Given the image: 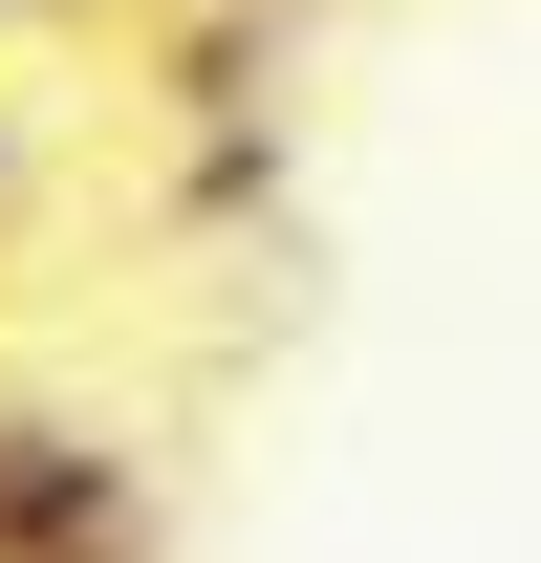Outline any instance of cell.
<instances>
[{"instance_id":"6da1fadb","label":"cell","mask_w":541,"mask_h":563,"mask_svg":"<svg viewBox=\"0 0 541 563\" xmlns=\"http://www.w3.org/2000/svg\"><path fill=\"white\" fill-rule=\"evenodd\" d=\"M0 563H152V498L109 433L66 412H0Z\"/></svg>"},{"instance_id":"7a4b0ae2","label":"cell","mask_w":541,"mask_h":563,"mask_svg":"<svg viewBox=\"0 0 541 563\" xmlns=\"http://www.w3.org/2000/svg\"><path fill=\"white\" fill-rule=\"evenodd\" d=\"M0 22H87V0H0Z\"/></svg>"}]
</instances>
